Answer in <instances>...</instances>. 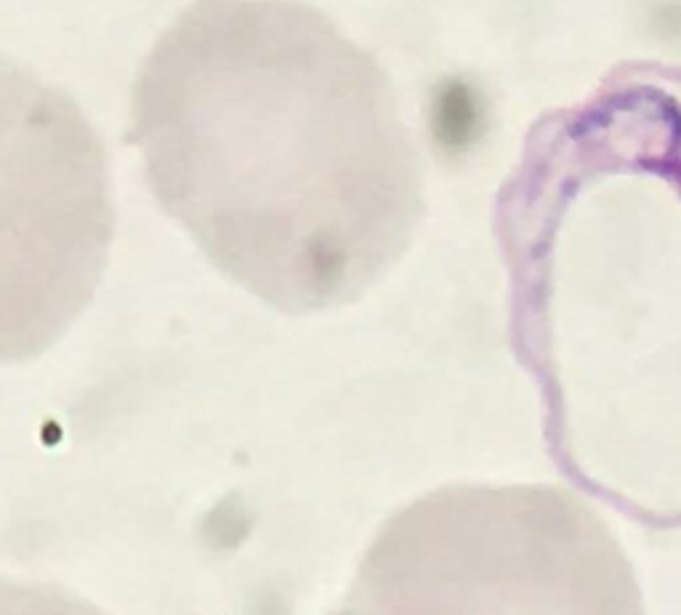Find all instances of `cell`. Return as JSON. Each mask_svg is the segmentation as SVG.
<instances>
[{
	"label": "cell",
	"instance_id": "obj_1",
	"mask_svg": "<svg viewBox=\"0 0 681 615\" xmlns=\"http://www.w3.org/2000/svg\"><path fill=\"white\" fill-rule=\"evenodd\" d=\"M134 139L152 192L208 243L408 221L421 192L381 64L296 6L181 16L141 64Z\"/></svg>",
	"mask_w": 681,
	"mask_h": 615
}]
</instances>
